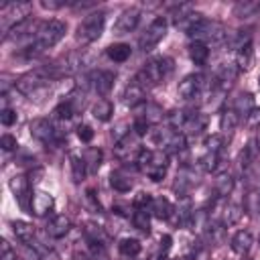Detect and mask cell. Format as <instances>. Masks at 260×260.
<instances>
[{"label": "cell", "instance_id": "cell-1", "mask_svg": "<svg viewBox=\"0 0 260 260\" xmlns=\"http://www.w3.org/2000/svg\"><path fill=\"white\" fill-rule=\"evenodd\" d=\"M67 32V24L63 20H43L39 22V28L35 32V39L30 43H26L20 51L24 57H39L41 53H45L47 49L55 47Z\"/></svg>", "mask_w": 260, "mask_h": 260}, {"label": "cell", "instance_id": "cell-2", "mask_svg": "<svg viewBox=\"0 0 260 260\" xmlns=\"http://www.w3.org/2000/svg\"><path fill=\"white\" fill-rule=\"evenodd\" d=\"M173 71V59L171 57H152L148 59L142 69L136 73V81L146 89L162 83Z\"/></svg>", "mask_w": 260, "mask_h": 260}, {"label": "cell", "instance_id": "cell-3", "mask_svg": "<svg viewBox=\"0 0 260 260\" xmlns=\"http://www.w3.org/2000/svg\"><path fill=\"white\" fill-rule=\"evenodd\" d=\"M136 167L154 183L162 181L167 175V167H169V154L162 150H142L136 158Z\"/></svg>", "mask_w": 260, "mask_h": 260}, {"label": "cell", "instance_id": "cell-4", "mask_svg": "<svg viewBox=\"0 0 260 260\" xmlns=\"http://www.w3.org/2000/svg\"><path fill=\"white\" fill-rule=\"evenodd\" d=\"M32 10L30 2H8L0 6V24H2V32L6 35L8 30H12L14 26H18L20 22L28 20V14Z\"/></svg>", "mask_w": 260, "mask_h": 260}, {"label": "cell", "instance_id": "cell-5", "mask_svg": "<svg viewBox=\"0 0 260 260\" xmlns=\"http://www.w3.org/2000/svg\"><path fill=\"white\" fill-rule=\"evenodd\" d=\"M104 24H106V14H104L102 10L89 12V14L77 24V30H75L77 43L89 45V43H93L95 39H100L102 30H104Z\"/></svg>", "mask_w": 260, "mask_h": 260}, {"label": "cell", "instance_id": "cell-6", "mask_svg": "<svg viewBox=\"0 0 260 260\" xmlns=\"http://www.w3.org/2000/svg\"><path fill=\"white\" fill-rule=\"evenodd\" d=\"M189 39L191 41H197V43H217V41H223L225 39V28L221 22L217 20H207V18H201L189 32Z\"/></svg>", "mask_w": 260, "mask_h": 260}, {"label": "cell", "instance_id": "cell-7", "mask_svg": "<svg viewBox=\"0 0 260 260\" xmlns=\"http://www.w3.org/2000/svg\"><path fill=\"white\" fill-rule=\"evenodd\" d=\"M154 142L158 146V150L167 152V154H179L187 148V138L181 130L175 128H162L154 132Z\"/></svg>", "mask_w": 260, "mask_h": 260}, {"label": "cell", "instance_id": "cell-8", "mask_svg": "<svg viewBox=\"0 0 260 260\" xmlns=\"http://www.w3.org/2000/svg\"><path fill=\"white\" fill-rule=\"evenodd\" d=\"M28 130H30L32 138H37L39 142H43L47 146H55V144H59L63 140V134L49 120H45V118H35L30 122Z\"/></svg>", "mask_w": 260, "mask_h": 260}, {"label": "cell", "instance_id": "cell-9", "mask_svg": "<svg viewBox=\"0 0 260 260\" xmlns=\"http://www.w3.org/2000/svg\"><path fill=\"white\" fill-rule=\"evenodd\" d=\"M167 26H169V24H167V18L156 16V18L146 26V30L142 32V37H140V41H138L140 49H142V51H152V49L165 39Z\"/></svg>", "mask_w": 260, "mask_h": 260}, {"label": "cell", "instance_id": "cell-10", "mask_svg": "<svg viewBox=\"0 0 260 260\" xmlns=\"http://www.w3.org/2000/svg\"><path fill=\"white\" fill-rule=\"evenodd\" d=\"M138 138H140V136H138L134 130H130L122 140L116 142V146H114L116 156H118L120 160H130V154H136V158H138V154L142 152V150H140V144H138Z\"/></svg>", "mask_w": 260, "mask_h": 260}, {"label": "cell", "instance_id": "cell-11", "mask_svg": "<svg viewBox=\"0 0 260 260\" xmlns=\"http://www.w3.org/2000/svg\"><path fill=\"white\" fill-rule=\"evenodd\" d=\"M140 22V10L138 8H126L120 12V16L114 22V32L116 35H128L132 32Z\"/></svg>", "mask_w": 260, "mask_h": 260}, {"label": "cell", "instance_id": "cell-12", "mask_svg": "<svg viewBox=\"0 0 260 260\" xmlns=\"http://www.w3.org/2000/svg\"><path fill=\"white\" fill-rule=\"evenodd\" d=\"M87 75H89V87L98 95H106L112 89L114 79H116V75L112 71H106V69H98V71H91Z\"/></svg>", "mask_w": 260, "mask_h": 260}, {"label": "cell", "instance_id": "cell-13", "mask_svg": "<svg viewBox=\"0 0 260 260\" xmlns=\"http://www.w3.org/2000/svg\"><path fill=\"white\" fill-rule=\"evenodd\" d=\"M55 207V199L51 193L47 191H35L32 199H30V213H35L37 217H45L53 211Z\"/></svg>", "mask_w": 260, "mask_h": 260}, {"label": "cell", "instance_id": "cell-14", "mask_svg": "<svg viewBox=\"0 0 260 260\" xmlns=\"http://www.w3.org/2000/svg\"><path fill=\"white\" fill-rule=\"evenodd\" d=\"M144 100H146V89H144L136 79L130 81V83L124 87V93H122V102H124V106H128V108H136V106H142Z\"/></svg>", "mask_w": 260, "mask_h": 260}, {"label": "cell", "instance_id": "cell-15", "mask_svg": "<svg viewBox=\"0 0 260 260\" xmlns=\"http://www.w3.org/2000/svg\"><path fill=\"white\" fill-rule=\"evenodd\" d=\"M199 87H201V75L189 73V75H185V77L179 81L177 93H179V98H183V100H191V98L199 91Z\"/></svg>", "mask_w": 260, "mask_h": 260}, {"label": "cell", "instance_id": "cell-16", "mask_svg": "<svg viewBox=\"0 0 260 260\" xmlns=\"http://www.w3.org/2000/svg\"><path fill=\"white\" fill-rule=\"evenodd\" d=\"M205 126H207V116L199 114V112H191L187 122H185V126L181 128V132L185 136H197V134H201L205 130Z\"/></svg>", "mask_w": 260, "mask_h": 260}, {"label": "cell", "instance_id": "cell-17", "mask_svg": "<svg viewBox=\"0 0 260 260\" xmlns=\"http://www.w3.org/2000/svg\"><path fill=\"white\" fill-rule=\"evenodd\" d=\"M69 230H71V221H69L67 215H55V217H51L47 221V228H45V232L51 238H63V236L69 234Z\"/></svg>", "mask_w": 260, "mask_h": 260}, {"label": "cell", "instance_id": "cell-18", "mask_svg": "<svg viewBox=\"0 0 260 260\" xmlns=\"http://www.w3.org/2000/svg\"><path fill=\"white\" fill-rule=\"evenodd\" d=\"M238 73H240V69H238L236 63H223V65L217 69V75H215V79H217V81H215L217 87H221V89L230 87V85L236 81Z\"/></svg>", "mask_w": 260, "mask_h": 260}, {"label": "cell", "instance_id": "cell-19", "mask_svg": "<svg viewBox=\"0 0 260 260\" xmlns=\"http://www.w3.org/2000/svg\"><path fill=\"white\" fill-rule=\"evenodd\" d=\"M150 215L156 217V219H169L175 211V207L171 205V201L167 197H152L150 201V207H148Z\"/></svg>", "mask_w": 260, "mask_h": 260}, {"label": "cell", "instance_id": "cell-20", "mask_svg": "<svg viewBox=\"0 0 260 260\" xmlns=\"http://www.w3.org/2000/svg\"><path fill=\"white\" fill-rule=\"evenodd\" d=\"M230 248H232L238 256L248 254V250L252 248V234H250L248 230H240V232H236L234 238H232V242H230Z\"/></svg>", "mask_w": 260, "mask_h": 260}, {"label": "cell", "instance_id": "cell-21", "mask_svg": "<svg viewBox=\"0 0 260 260\" xmlns=\"http://www.w3.org/2000/svg\"><path fill=\"white\" fill-rule=\"evenodd\" d=\"M10 225H12V234L16 236L18 242H22V244H26V246L35 242V228H32L28 221L16 219V221H12Z\"/></svg>", "mask_w": 260, "mask_h": 260}, {"label": "cell", "instance_id": "cell-22", "mask_svg": "<svg viewBox=\"0 0 260 260\" xmlns=\"http://www.w3.org/2000/svg\"><path fill=\"white\" fill-rule=\"evenodd\" d=\"M138 118H142L148 126H156V124L162 122L165 112H162V108L158 104H142V112H140Z\"/></svg>", "mask_w": 260, "mask_h": 260}, {"label": "cell", "instance_id": "cell-23", "mask_svg": "<svg viewBox=\"0 0 260 260\" xmlns=\"http://www.w3.org/2000/svg\"><path fill=\"white\" fill-rule=\"evenodd\" d=\"M106 55H108L114 63H124V61H128V57L132 55V49H130L128 43H114V45H110V47L106 49Z\"/></svg>", "mask_w": 260, "mask_h": 260}, {"label": "cell", "instance_id": "cell-24", "mask_svg": "<svg viewBox=\"0 0 260 260\" xmlns=\"http://www.w3.org/2000/svg\"><path fill=\"white\" fill-rule=\"evenodd\" d=\"M213 191L217 197H228L232 191H234V177L225 171V173H219L215 183H213Z\"/></svg>", "mask_w": 260, "mask_h": 260}, {"label": "cell", "instance_id": "cell-25", "mask_svg": "<svg viewBox=\"0 0 260 260\" xmlns=\"http://www.w3.org/2000/svg\"><path fill=\"white\" fill-rule=\"evenodd\" d=\"M242 217V207L240 203H225L219 215V223L221 225H234L238 219Z\"/></svg>", "mask_w": 260, "mask_h": 260}, {"label": "cell", "instance_id": "cell-26", "mask_svg": "<svg viewBox=\"0 0 260 260\" xmlns=\"http://www.w3.org/2000/svg\"><path fill=\"white\" fill-rule=\"evenodd\" d=\"M250 30H236V32H230V35H225V43H228V47L230 49H234V51H240V49H244L246 45H250Z\"/></svg>", "mask_w": 260, "mask_h": 260}, {"label": "cell", "instance_id": "cell-27", "mask_svg": "<svg viewBox=\"0 0 260 260\" xmlns=\"http://www.w3.org/2000/svg\"><path fill=\"white\" fill-rule=\"evenodd\" d=\"M240 118H248L254 110V98L250 93H240L236 100H234V106H232Z\"/></svg>", "mask_w": 260, "mask_h": 260}, {"label": "cell", "instance_id": "cell-28", "mask_svg": "<svg viewBox=\"0 0 260 260\" xmlns=\"http://www.w3.org/2000/svg\"><path fill=\"white\" fill-rule=\"evenodd\" d=\"M91 114H93L95 120L108 122V120L112 118V114H114V104H112L110 100H98V102L93 104V108H91Z\"/></svg>", "mask_w": 260, "mask_h": 260}, {"label": "cell", "instance_id": "cell-29", "mask_svg": "<svg viewBox=\"0 0 260 260\" xmlns=\"http://www.w3.org/2000/svg\"><path fill=\"white\" fill-rule=\"evenodd\" d=\"M258 10H260V2H254V0H240L232 8L234 16H238V18H248Z\"/></svg>", "mask_w": 260, "mask_h": 260}, {"label": "cell", "instance_id": "cell-30", "mask_svg": "<svg viewBox=\"0 0 260 260\" xmlns=\"http://www.w3.org/2000/svg\"><path fill=\"white\" fill-rule=\"evenodd\" d=\"M207 57H209V47H207L205 43L193 41V43L189 45V59H191L195 65H203V63L207 61Z\"/></svg>", "mask_w": 260, "mask_h": 260}, {"label": "cell", "instance_id": "cell-31", "mask_svg": "<svg viewBox=\"0 0 260 260\" xmlns=\"http://www.w3.org/2000/svg\"><path fill=\"white\" fill-rule=\"evenodd\" d=\"M240 116H238V112L234 110V108H225L223 112H221V116H219V128L223 130V132H232L238 124H240Z\"/></svg>", "mask_w": 260, "mask_h": 260}, {"label": "cell", "instance_id": "cell-32", "mask_svg": "<svg viewBox=\"0 0 260 260\" xmlns=\"http://www.w3.org/2000/svg\"><path fill=\"white\" fill-rule=\"evenodd\" d=\"M81 158L85 160V167H87L89 173H98V169L102 165V150L95 148V146H89V148H85Z\"/></svg>", "mask_w": 260, "mask_h": 260}, {"label": "cell", "instance_id": "cell-33", "mask_svg": "<svg viewBox=\"0 0 260 260\" xmlns=\"http://www.w3.org/2000/svg\"><path fill=\"white\" fill-rule=\"evenodd\" d=\"M110 185H112L116 191L126 193V191L132 189V179H130L128 175H124L122 171H114V173L110 175Z\"/></svg>", "mask_w": 260, "mask_h": 260}, {"label": "cell", "instance_id": "cell-34", "mask_svg": "<svg viewBox=\"0 0 260 260\" xmlns=\"http://www.w3.org/2000/svg\"><path fill=\"white\" fill-rule=\"evenodd\" d=\"M252 63H254V51H252V45H246L244 49L238 51V55H236V65H238L240 71H248V69L252 67Z\"/></svg>", "mask_w": 260, "mask_h": 260}, {"label": "cell", "instance_id": "cell-35", "mask_svg": "<svg viewBox=\"0 0 260 260\" xmlns=\"http://www.w3.org/2000/svg\"><path fill=\"white\" fill-rule=\"evenodd\" d=\"M132 221H134V228L140 230L142 234L150 232V211L148 209H134Z\"/></svg>", "mask_w": 260, "mask_h": 260}, {"label": "cell", "instance_id": "cell-36", "mask_svg": "<svg viewBox=\"0 0 260 260\" xmlns=\"http://www.w3.org/2000/svg\"><path fill=\"white\" fill-rule=\"evenodd\" d=\"M118 250H120L124 256H138L140 250H142V244H140L136 238H122L120 244H118Z\"/></svg>", "mask_w": 260, "mask_h": 260}, {"label": "cell", "instance_id": "cell-37", "mask_svg": "<svg viewBox=\"0 0 260 260\" xmlns=\"http://www.w3.org/2000/svg\"><path fill=\"white\" fill-rule=\"evenodd\" d=\"M71 175H73V181L75 183H81L87 175V167H85V160L81 156H71Z\"/></svg>", "mask_w": 260, "mask_h": 260}, {"label": "cell", "instance_id": "cell-38", "mask_svg": "<svg viewBox=\"0 0 260 260\" xmlns=\"http://www.w3.org/2000/svg\"><path fill=\"white\" fill-rule=\"evenodd\" d=\"M217 162H219V154L217 152H205L201 158H199V167L205 171V173H211L217 169Z\"/></svg>", "mask_w": 260, "mask_h": 260}, {"label": "cell", "instance_id": "cell-39", "mask_svg": "<svg viewBox=\"0 0 260 260\" xmlns=\"http://www.w3.org/2000/svg\"><path fill=\"white\" fill-rule=\"evenodd\" d=\"M53 114H55V118H59V120H69V118H73V114H77V112L73 110V106H71L69 102H61V104L53 110Z\"/></svg>", "mask_w": 260, "mask_h": 260}, {"label": "cell", "instance_id": "cell-40", "mask_svg": "<svg viewBox=\"0 0 260 260\" xmlns=\"http://www.w3.org/2000/svg\"><path fill=\"white\" fill-rule=\"evenodd\" d=\"M223 136L221 134H211L207 140H205V146H207V152H217L219 154V150L223 148Z\"/></svg>", "mask_w": 260, "mask_h": 260}, {"label": "cell", "instance_id": "cell-41", "mask_svg": "<svg viewBox=\"0 0 260 260\" xmlns=\"http://www.w3.org/2000/svg\"><path fill=\"white\" fill-rule=\"evenodd\" d=\"M150 201H152L150 193H144V191H140V193L134 197V201H132V207H134V209H148V207H150Z\"/></svg>", "mask_w": 260, "mask_h": 260}, {"label": "cell", "instance_id": "cell-42", "mask_svg": "<svg viewBox=\"0 0 260 260\" xmlns=\"http://www.w3.org/2000/svg\"><path fill=\"white\" fill-rule=\"evenodd\" d=\"M191 185V181H189V177H187V173L183 171L181 175H177V183H175V191L181 195V197H185V191H187V187Z\"/></svg>", "mask_w": 260, "mask_h": 260}, {"label": "cell", "instance_id": "cell-43", "mask_svg": "<svg viewBox=\"0 0 260 260\" xmlns=\"http://www.w3.org/2000/svg\"><path fill=\"white\" fill-rule=\"evenodd\" d=\"M77 138H79L81 142H91V140H93V128H91L89 124L77 126Z\"/></svg>", "mask_w": 260, "mask_h": 260}, {"label": "cell", "instance_id": "cell-44", "mask_svg": "<svg viewBox=\"0 0 260 260\" xmlns=\"http://www.w3.org/2000/svg\"><path fill=\"white\" fill-rule=\"evenodd\" d=\"M0 122H2L4 126H12V124L16 122V112L10 110V108H4V110L0 112Z\"/></svg>", "mask_w": 260, "mask_h": 260}, {"label": "cell", "instance_id": "cell-45", "mask_svg": "<svg viewBox=\"0 0 260 260\" xmlns=\"http://www.w3.org/2000/svg\"><path fill=\"white\" fill-rule=\"evenodd\" d=\"M0 146H2V150H14V148L18 146L16 136H12V134H2V138H0Z\"/></svg>", "mask_w": 260, "mask_h": 260}, {"label": "cell", "instance_id": "cell-46", "mask_svg": "<svg viewBox=\"0 0 260 260\" xmlns=\"http://www.w3.org/2000/svg\"><path fill=\"white\" fill-rule=\"evenodd\" d=\"M0 260H18L16 250H12L6 240H2V254H0Z\"/></svg>", "mask_w": 260, "mask_h": 260}, {"label": "cell", "instance_id": "cell-47", "mask_svg": "<svg viewBox=\"0 0 260 260\" xmlns=\"http://www.w3.org/2000/svg\"><path fill=\"white\" fill-rule=\"evenodd\" d=\"M41 6L45 10H57V8H63V6H71V2H61V0H43Z\"/></svg>", "mask_w": 260, "mask_h": 260}, {"label": "cell", "instance_id": "cell-48", "mask_svg": "<svg viewBox=\"0 0 260 260\" xmlns=\"http://www.w3.org/2000/svg\"><path fill=\"white\" fill-rule=\"evenodd\" d=\"M132 130H134L138 136H144V134L148 132V124H146L142 118L136 116V118H134V124H132Z\"/></svg>", "mask_w": 260, "mask_h": 260}, {"label": "cell", "instance_id": "cell-49", "mask_svg": "<svg viewBox=\"0 0 260 260\" xmlns=\"http://www.w3.org/2000/svg\"><path fill=\"white\" fill-rule=\"evenodd\" d=\"M171 242H173V238L169 236V234H165L162 238H160V252L165 254V252H169V248H171Z\"/></svg>", "mask_w": 260, "mask_h": 260}, {"label": "cell", "instance_id": "cell-50", "mask_svg": "<svg viewBox=\"0 0 260 260\" xmlns=\"http://www.w3.org/2000/svg\"><path fill=\"white\" fill-rule=\"evenodd\" d=\"M248 122L254 124V126L260 124V108H254V110H252V114L248 116Z\"/></svg>", "mask_w": 260, "mask_h": 260}, {"label": "cell", "instance_id": "cell-51", "mask_svg": "<svg viewBox=\"0 0 260 260\" xmlns=\"http://www.w3.org/2000/svg\"><path fill=\"white\" fill-rule=\"evenodd\" d=\"M175 260H195L193 256H181V258H175Z\"/></svg>", "mask_w": 260, "mask_h": 260}, {"label": "cell", "instance_id": "cell-52", "mask_svg": "<svg viewBox=\"0 0 260 260\" xmlns=\"http://www.w3.org/2000/svg\"><path fill=\"white\" fill-rule=\"evenodd\" d=\"M258 213H260V199H258Z\"/></svg>", "mask_w": 260, "mask_h": 260}, {"label": "cell", "instance_id": "cell-53", "mask_svg": "<svg viewBox=\"0 0 260 260\" xmlns=\"http://www.w3.org/2000/svg\"><path fill=\"white\" fill-rule=\"evenodd\" d=\"M258 87H260V77H258Z\"/></svg>", "mask_w": 260, "mask_h": 260}]
</instances>
